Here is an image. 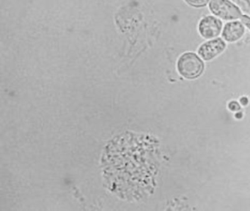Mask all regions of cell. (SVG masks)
Masks as SVG:
<instances>
[{"mask_svg": "<svg viewBox=\"0 0 250 211\" xmlns=\"http://www.w3.org/2000/svg\"><path fill=\"white\" fill-rule=\"evenodd\" d=\"M178 73L187 79L192 80L197 79L204 70L203 60L193 52L183 54L177 63Z\"/></svg>", "mask_w": 250, "mask_h": 211, "instance_id": "cell-1", "label": "cell"}, {"mask_svg": "<svg viewBox=\"0 0 250 211\" xmlns=\"http://www.w3.org/2000/svg\"><path fill=\"white\" fill-rule=\"evenodd\" d=\"M209 9L215 16L225 20H234L241 17V11L238 6L228 0H211Z\"/></svg>", "mask_w": 250, "mask_h": 211, "instance_id": "cell-2", "label": "cell"}, {"mask_svg": "<svg viewBox=\"0 0 250 211\" xmlns=\"http://www.w3.org/2000/svg\"><path fill=\"white\" fill-rule=\"evenodd\" d=\"M226 48V43L221 38H216L202 44L198 49L199 55L203 60L210 61L223 52Z\"/></svg>", "mask_w": 250, "mask_h": 211, "instance_id": "cell-3", "label": "cell"}, {"mask_svg": "<svg viewBox=\"0 0 250 211\" xmlns=\"http://www.w3.org/2000/svg\"><path fill=\"white\" fill-rule=\"evenodd\" d=\"M222 22L212 16L203 18L199 23V32L203 38L211 39L220 34Z\"/></svg>", "mask_w": 250, "mask_h": 211, "instance_id": "cell-4", "label": "cell"}, {"mask_svg": "<svg viewBox=\"0 0 250 211\" xmlns=\"http://www.w3.org/2000/svg\"><path fill=\"white\" fill-rule=\"evenodd\" d=\"M245 29L241 22H229L224 27L222 37L228 42H235L242 38Z\"/></svg>", "mask_w": 250, "mask_h": 211, "instance_id": "cell-5", "label": "cell"}, {"mask_svg": "<svg viewBox=\"0 0 250 211\" xmlns=\"http://www.w3.org/2000/svg\"><path fill=\"white\" fill-rule=\"evenodd\" d=\"M210 0H185L187 4L194 7H205Z\"/></svg>", "mask_w": 250, "mask_h": 211, "instance_id": "cell-6", "label": "cell"}, {"mask_svg": "<svg viewBox=\"0 0 250 211\" xmlns=\"http://www.w3.org/2000/svg\"><path fill=\"white\" fill-rule=\"evenodd\" d=\"M241 21L243 22L244 25L247 26L248 29H250V16H247V15H244L241 16Z\"/></svg>", "mask_w": 250, "mask_h": 211, "instance_id": "cell-7", "label": "cell"}, {"mask_svg": "<svg viewBox=\"0 0 250 211\" xmlns=\"http://www.w3.org/2000/svg\"><path fill=\"white\" fill-rule=\"evenodd\" d=\"M230 104H232V106H229V109L232 110V111H238V110L240 109L239 104L235 102V101H232V102L230 103Z\"/></svg>", "mask_w": 250, "mask_h": 211, "instance_id": "cell-8", "label": "cell"}]
</instances>
